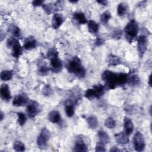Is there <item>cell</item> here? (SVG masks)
<instances>
[{
	"mask_svg": "<svg viewBox=\"0 0 152 152\" xmlns=\"http://www.w3.org/2000/svg\"><path fill=\"white\" fill-rule=\"evenodd\" d=\"M102 78L105 83V86L110 90L125 86L127 83L128 74L117 73L110 70H105L102 74Z\"/></svg>",
	"mask_w": 152,
	"mask_h": 152,
	"instance_id": "1",
	"label": "cell"
},
{
	"mask_svg": "<svg viewBox=\"0 0 152 152\" xmlns=\"http://www.w3.org/2000/svg\"><path fill=\"white\" fill-rule=\"evenodd\" d=\"M66 68L69 73L74 74L78 78H83L85 77L86 71L81 60L78 56H74L67 62Z\"/></svg>",
	"mask_w": 152,
	"mask_h": 152,
	"instance_id": "2",
	"label": "cell"
},
{
	"mask_svg": "<svg viewBox=\"0 0 152 152\" xmlns=\"http://www.w3.org/2000/svg\"><path fill=\"white\" fill-rule=\"evenodd\" d=\"M139 26L138 23L135 20H130L124 28L125 36L129 43H131L138 34Z\"/></svg>",
	"mask_w": 152,
	"mask_h": 152,
	"instance_id": "3",
	"label": "cell"
},
{
	"mask_svg": "<svg viewBox=\"0 0 152 152\" xmlns=\"http://www.w3.org/2000/svg\"><path fill=\"white\" fill-rule=\"evenodd\" d=\"M8 48L11 49V54L15 58L18 59L22 54V48L17 38L11 37L8 38L6 43Z\"/></svg>",
	"mask_w": 152,
	"mask_h": 152,
	"instance_id": "4",
	"label": "cell"
},
{
	"mask_svg": "<svg viewBox=\"0 0 152 152\" xmlns=\"http://www.w3.org/2000/svg\"><path fill=\"white\" fill-rule=\"evenodd\" d=\"M50 137V132L46 128H43L42 129L40 134L37 136L36 142L39 148L41 150L45 149L47 147V143Z\"/></svg>",
	"mask_w": 152,
	"mask_h": 152,
	"instance_id": "5",
	"label": "cell"
},
{
	"mask_svg": "<svg viewBox=\"0 0 152 152\" xmlns=\"http://www.w3.org/2000/svg\"><path fill=\"white\" fill-rule=\"evenodd\" d=\"M42 108L38 102L34 100L28 102L26 107V113L30 118H34L41 112Z\"/></svg>",
	"mask_w": 152,
	"mask_h": 152,
	"instance_id": "6",
	"label": "cell"
},
{
	"mask_svg": "<svg viewBox=\"0 0 152 152\" xmlns=\"http://www.w3.org/2000/svg\"><path fill=\"white\" fill-rule=\"evenodd\" d=\"M133 144L135 150L137 151H142L145 147V140L143 135L141 132L137 131L135 133L133 138Z\"/></svg>",
	"mask_w": 152,
	"mask_h": 152,
	"instance_id": "7",
	"label": "cell"
},
{
	"mask_svg": "<svg viewBox=\"0 0 152 152\" xmlns=\"http://www.w3.org/2000/svg\"><path fill=\"white\" fill-rule=\"evenodd\" d=\"M137 50L140 57L143 56L148 47V39L144 34H141L137 37Z\"/></svg>",
	"mask_w": 152,
	"mask_h": 152,
	"instance_id": "8",
	"label": "cell"
},
{
	"mask_svg": "<svg viewBox=\"0 0 152 152\" xmlns=\"http://www.w3.org/2000/svg\"><path fill=\"white\" fill-rule=\"evenodd\" d=\"M28 96L25 93H20L16 95L12 100V105L16 107L23 106L28 103Z\"/></svg>",
	"mask_w": 152,
	"mask_h": 152,
	"instance_id": "9",
	"label": "cell"
},
{
	"mask_svg": "<svg viewBox=\"0 0 152 152\" xmlns=\"http://www.w3.org/2000/svg\"><path fill=\"white\" fill-rule=\"evenodd\" d=\"M50 69L54 73H59L62 69V63L58 58L50 60Z\"/></svg>",
	"mask_w": 152,
	"mask_h": 152,
	"instance_id": "10",
	"label": "cell"
},
{
	"mask_svg": "<svg viewBox=\"0 0 152 152\" xmlns=\"http://www.w3.org/2000/svg\"><path fill=\"white\" fill-rule=\"evenodd\" d=\"M0 94L1 99L5 102H8L11 99V92L8 84H1L0 88Z\"/></svg>",
	"mask_w": 152,
	"mask_h": 152,
	"instance_id": "11",
	"label": "cell"
},
{
	"mask_svg": "<svg viewBox=\"0 0 152 152\" xmlns=\"http://www.w3.org/2000/svg\"><path fill=\"white\" fill-rule=\"evenodd\" d=\"M64 18L62 14L59 13H55L52 19V27L54 29H58L63 24Z\"/></svg>",
	"mask_w": 152,
	"mask_h": 152,
	"instance_id": "12",
	"label": "cell"
},
{
	"mask_svg": "<svg viewBox=\"0 0 152 152\" xmlns=\"http://www.w3.org/2000/svg\"><path fill=\"white\" fill-rule=\"evenodd\" d=\"M37 45V41L33 36L27 37L23 43V48L27 50H30L36 48Z\"/></svg>",
	"mask_w": 152,
	"mask_h": 152,
	"instance_id": "13",
	"label": "cell"
},
{
	"mask_svg": "<svg viewBox=\"0 0 152 152\" xmlns=\"http://www.w3.org/2000/svg\"><path fill=\"white\" fill-rule=\"evenodd\" d=\"M74 151H87L88 147L86 143L82 138H78L76 140L73 148Z\"/></svg>",
	"mask_w": 152,
	"mask_h": 152,
	"instance_id": "14",
	"label": "cell"
},
{
	"mask_svg": "<svg viewBox=\"0 0 152 152\" xmlns=\"http://www.w3.org/2000/svg\"><path fill=\"white\" fill-rule=\"evenodd\" d=\"M140 83V79L139 77L135 74L134 71H131L128 74L127 84L130 86H135L139 85Z\"/></svg>",
	"mask_w": 152,
	"mask_h": 152,
	"instance_id": "15",
	"label": "cell"
},
{
	"mask_svg": "<svg viewBox=\"0 0 152 152\" xmlns=\"http://www.w3.org/2000/svg\"><path fill=\"white\" fill-rule=\"evenodd\" d=\"M42 8L44 10V11L48 14L50 15L56 11H57L59 10V8L58 7V5L56 3H48V4H43L42 5Z\"/></svg>",
	"mask_w": 152,
	"mask_h": 152,
	"instance_id": "16",
	"label": "cell"
},
{
	"mask_svg": "<svg viewBox=\"0 0 152 152\" xmlns=\"http://www.w3.org/2000/svg\"><path fill=\"white\" fill-rule=\"evenodd\" d=\"M129 135L125 132H121L115 134V141L119 144H126L129 142Z\"/></svg>",
	"mask_w": 152,
	"mask_h": 152,
	"instance_id": "17",
	"label": "cell"
},
{
	"mask_svg": "<svg viewBox=\"0 0 152 152\" xmlns=\"http://www.w3.org/2000/svg\"><path fill=\"white\" fill-rule=\"evenodd\" d=\"M124 132L128 135H130L133 131H134V124L132 121L127 118L125 117L124 119Z\"/></svg>",
	"mask_w": 152,
	"mask_h": 152,
	"instance_id": "18",
	"label": "cell"
},
{
	"mask_svg": "<svg viewBox=\"0 0 152 152\" xmlns=\"http://www.w3.org/2000/svg\"><path fill=\"white\" fill-rule=\"evenodd\" d=\"M73 20L79 24H84L87 23L85 14L81 11H77L73 14Z\"/></svg>",
	"mask_w": 152,
	"mask_h": 152,
	"instance_id": "19",
	"label": "cell"
},
{
	"mask_svg": "<svg viewBox=\"0 0 152 152\" xmlns=\"http://www.w3.org/2000/svg\"><path fill=\"white\" fill-rule=\"evenodd\" d=\"M49 121L53 124H59L61 121L60 113L57 110H52L48 115Z\"/></svg>",
	"mask_w": 152,
	"mask_h": 152,
	"instance_id": "20",
	"label": "cell"
},
{
	"mask_svg": "<svg viewBox=\"0 0 152 152\" xmlns=\"http://www.w3.org/2000/svg\"><path fill=\"white\" fill-rule=\"evenodd\" d=\"M92 88L94 93L95 98L99 99L101 97L104 93V87L101 84L94 85Z\"/></svg>",
	"mask_w": 152,
	"mask_h": 152,
	"instance_id": "21",
	"label": "cell"
},
{
	"mask_svg": "<svg viewBox=\"0 0 152 152\" xmlns=\"http://www.w3.org/2000/svg\"><path fill=\"white\" fill-rule=\"evenodd\" d=\"M121 59L113 54H110L107 58V63L110 66H115L121 64Z\"/></svg>",
	"mask_w": 152,
	"mask_h": 152,
	"instance_id": "22",
	"label": "cell"
},
{
	"mask_svg": "<svg viewBox=\"0 0 152 152\" xmlns=\"http://www.w3.org/2000/svg\"><path fill=\"white\" fill-rule=\"evenodd\" d=\"M97 136L99 138V141L104 144H106L109 142L110 139L109 136L107 134L106 132L103 131V130H99L97 132Z\"/></svg>",
	"mask_w": 152,
	"mask_h": 152,
	"instance_id": "23",
	"label": "cell"
},
{
	"mask_svg": "<svg viewBox=\"0 0 152 152\" xmlns=\"http://www.w3.org/2000/svg\"><path fill=\"white\" fill-rule=\"evenodd\" d=\"M88 30L90 33L96 34L99 31V24L93 20H90L87 23Z\"/></svg>",
	"mask_w": 152,
	"mask_h": 152,
	"instance_id": "24",
	"label": "cell"
},
{
	"mask_svg": "<svg viewBox=\"0 0 152 152\" xmlns=\"http://www.w3.org/2000/svg\"><path fill=\"white\" fill-rule=\"evenodd\" d=\"M86 121L90 129H96L99 125L98 120L94 116H90L88 117L86 119Z\"/></svg>",
	"mask_w": 152,
	"mask_h": 152,
	"instance_id": "25",
	"label": "cell"
},
{
	"mask_svg": "<svg viewBox=\"0 0 152 152\" xmlns=\"http://www.w3.org/2000/svg\"><path fill=\"white\" fill-rule=\"evenodd\" d=\"M8 31L12 34L14 37L15 38H20L21 37V32L20 30V28L14 24L11 25L8 28Z\"/></svg>",
	"mask_w": 152,
	"mask_h": 152,
	"instance_id": "26",
	"label": "cell"
},
{
	"mask_svg": "<svg viewBox=\"0 0 152 152\" xmlns=\"http://www.w3.org/2000/svg\"><path fill=\"white\" fill-rule=\"evenodd\" d=\"M13 76V72L11 70L4 69L2 70L0 74L1 80L2 81H8L10 80Z\"/></svg>",
	"mask_w": 152,
	"mask_h": 152,
	"instance_id": "27",
	"label": "cell"
},
{
	"mask_svg": "<svg viewBox=\"0 0 152 152\" xmlns=\"http://www.w3.org/2000/svg\"><path fill=\"white\" fill-rule=\"evenodd\" d=\"M127 11V7L125 3L121 2L118 5L117 7V14L119 16H124Z\"/></svg>",
	"mask_w": 152,
	"mask_h": 152,
	"instance_id": "28",
	"label": "cell"
},
{
	"mask_svg": "<svg viewBox=\"0 0 152 152\" xmlns=\"http://www.w3.org/2000/svg\"><path fill=\"white\" fill-rule=\"evenodd\" d=\"M58 55H59L58 51L57 50V49L55 47L51 48L48 51L47 54H46V56H47L48 59H49V60L53 59L54 58H58Z\"/></svg>",
	"mask_w": 152,
	"mask_h": 152,
	"instance_id": "29",
	"label": "cell"
},
{
	"mask_svg": "<svg viewBox=\"0 0 152 152\" xmlns=\"http://www.w3.org/2000/svg\"><path fill=\"white\" fill-rule=\"evenodd\" d=\"M111 17V13L109 11H105L100 15V19L103 24H107L109 20L110 19Z\"/></svg>",
	"mask_w": 152,
	"mask_h": 152,
	"instance_id": "30",
	"label": "cell"
},
{
	"mask_svg": "<svg viewBox=\"0 0 152 152\" xmlns=\"http://www.w3.org/2000/svg\"><path fill=\"white\" fill-rule=\"evenodd\" d=\"M104 125L106 127L109 129H113L116 126V121L112 117H108L104 121Z\"/></svg>",
	"mask_w": 152,
	"mask_h": 152,
	"instance_id": "31",
	"label": "cell"
},
{
	"mask_svg": "<svg viewBox=\"0 0 152 152\" xmlns=\"http://www.w3.org/2000/svg\"><path fill=\"white\" fill-rule=\"evenodd\" d=\"M13 148L15 151H24L25 150V145L22 142L16 141L13 144Z\"/></svg>",
	"mask_w": 152,
	"mask_h": 152,
	"instance_id": "32",
	"label": "cell"
},
{
	"mask_svg": "<svg viewBox=\"0 0 152 152\" xmlns=\"http://www.w3.org/2000/svg\"><path fill=\"white\" fill-rule=\"evenodd\" d=\"M49 69L48 66L46 64H43L39 66V69H38V73L40 75L42 76H45L48 74Z\"/></svg>",
	"mask_w": 152,
	"mask_h": 152,
	"instance_id": "33",
	"label": "cell"
},
{
	"mask_svg": "<svg viewBox=\"0 0 152 152\" xmlns=\"http://www.w3.org/2000/svg\"><path fill=\"white\" fill-rule=\"evenodd\" d=\"M27 121V118L26 115L23 112H18L17 113V121L20 125L23 126L25 124Z\"/></svg>",
	"mask_w": 152,
	"mask_h": 152,
	"instance_id": "34",
	"label": "cell"
},
{
	"mask_svg": "<svg viewBox=\"0 0 152 152\" xmlns=\"http://www.w3.org/2000/svg\"><path fill=\"white\" fill-rule=\"evenodd\" d=\"M122 36V31L120 29H117L114 31L111 34V36L113 39H120Z\"/></svg>",
	"mask_w": 152,
	"mask_h": 152,
	"instance_id": "35",
	"label": "cell"
},
{
	"mask_svg": "<svg viewBox=\"0 0 152 152\" xmlns=\"http://www.w3.org/2000/svg\"><path fill=\"white\" fill-rule=\"evenodd\" d=\"M85 97L89 99V100H92L93 99L95 98V96H94V93L93 91V90L92 88H88L86 91H85V94H84Z\"/></svg>",
	"mask_w": 152,
	"mask_h": 152,
	"instance_id": "36",
	"label": "cell"
},
{
	"mask_svg": "<svg viewBox=\"0 0 152 152\" xmlns=\"http://www.w3.org/2000/svg\"><path fill=\"white\" fill-rule=\"evenodd\" d=\"M95 151L97 152H99V151H105L106 149H105V144L100 142H98L96 144V147H95Z\"/></svg>",
	"mask_w": 152,
	"mask_h": 152,
	"instance_id": "37",
	"label": "cell"
},
{
	"mask_svg": "<svg viewBox=\"0 0 152 152\" xmlns=\"http://www.w3.org/2000/svg\"><path fill=\"white\" fill-rule=\"evenodd\" d=\"M52 88H50V87L49 85H46V86L43 87V90H42V93H43L45 96H46L50 95L51 93H52Z\"/></svg>",
	"mask_w": 152,
	"mask_h": 152,
	"instance_id": "38",
	"label": "cell"
},
{
	"mask_svg": "<svg viewBox=\"0 0 152 152\" xmlns=\"http://www.w3.org/2000/svg\"><path fill=\"white\" fill-rule=\"evenodd\" d=\"M105 42V40L101 37H97L95 40L94 44L96 46H100L103 45Z\"/></svg>",
	"mask_w": 152,
	"mask_h": 152,
	"instance_id": "39",
	"label": "cell"
},
{
	"mask_svg": "<svg viewBox=\"0 0 152 152\" xmlns=\"http://www.w3.org/2000/svg\"><path fill=\"white\" fill-rule=\"evenodd\" d=\"M43 2L44 1L42 0H35L32 2V5L34 7H39L40 5L42 6V5L43 4Z\"/></svg>",
	"mask_w": 152,
	"mask_h": 152,
	"instance_id": "40",
	"label": "cell"
},
{
	"mask_svg": "<svg viewBox=\"0 0 152 152\" xmlns=\"http://www.w3.org/2000/svg\"><path fill=\"white\" fill-rule=\"evenodd\" d=\"M97 2L99 3V4H101L103 6H106L107 5L108 2L107 1H105V0H102V1H97Z\"/></svg>",
	"mask_w": 152,
	"mask_h": 152,
	"instance_id": "41",
	"label": "cell"
},
{
	"mask_svg": "<svg viewBox=\"0 0 152 152\" xmlns=\"http://www.w3.org/2000/svg\"><path fill=\"white\" fill-rule=\"evenodd\" d=\"M121 150L118 148L116 146H113L112 147V148L110 150V151L111 152H115V151H121Z\"/></svg>",
	"mask_w": 152,
	"mask_h": 152,
	"instance_id": "42",
	"label": "cell"
},
{
	"mask_svg": "<svg viewBox=\"0 0 152 152\" xmlns=\"http://www.w3.org/2000/svg\"><path fill=\"white\" fill-rule=\"evenodd\" d=\"M151 74H150V75H149V77H148V83L150 87H151Z\"/></svg>",
	"mask_w": 152,
	"mask_h": 152,
	"instance_id": "43",
	"label": "cell"
},
{
	"mask_svg": "<svg viewBox=\"0 0 152 152\" xmlns=\"http://www.w3.org/2000/svg\"><path fill=\"white\" fill-rule=\"evenodd\" d=\"M0 115H1V121H2L4 119V113L1 111Z\"/></svg>",
	"mask_w": 152,
	"mask_h": 152,
	"instance_id": "44",
	"label": "cell"
},
{
	"mask_svg": "<svg viewBox=\"0 0 152 152\" xmlns=\"http://www.w3.org/2000/svg\"><path fill=\"white\" fill-rule=\"evenodd\" d=\"M69 2L71 3H77L78 2V1H69Z\"/></svg>",
	"mask_w": 152,
	"mask_h": 152,
	"instance_id": "45",
	"label": "cell"
},
{
	"mask_svg": "<svg viewBox=\"0 0 152 152\" xmlns=\"http://www.w3.org/2000/svg\"><path fill=\"white\" fill-rule=\"evenodd\" d=\"M150 109V115H151V106H150V109Z\"/></svg>",
	"mask_w": 152,
	"mask_h": 152,
	"instance_id": "46",
	"label": "cell"
}]
</instances>
